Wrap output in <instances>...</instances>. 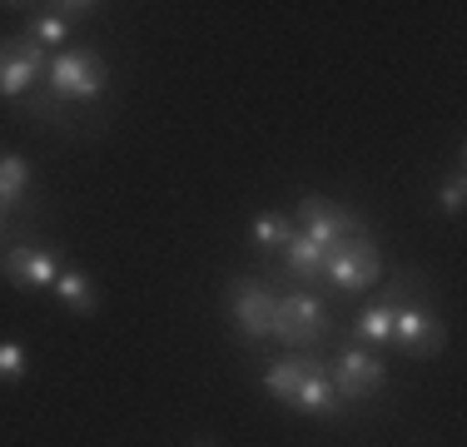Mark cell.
<instances>
[{
    "mask_svg": "<svg viewBox=\"0 0 467 447\" xmlns=\"http://www.w3.org/2000/svg\"><path fill=\"white\" fill-rule=\"evenodd\" d=\"M55 274H60V259H55V249H46V244H16L5 254V278L16 288H50Z\"/></svg>",
    "mask_w": 467,
    "mask_h": 447,
    "instance_id": "cell-9",
    "label": "cell"
},
{
    "mask_svg": "<svg viewBox=\"0 0 467 447\" xmlns=\"http://www.w3.org/2000/svg\"><path fill=\"white\" fill-rule=\"evenodd\" d=\"M30 184V164L20 154H0V204H16Z\"/></svg>",
    "mask_w": 467,
    "mask_h": 447,
    "instance_id": "cell-16",
    "label": "cell"
},
{
    "mask_svg": "<svg viewBox=\"0 0 467 447\" xmlns=\"http://www.w3.org/2000/svg\"><path fill=\"white\" fill-rule=\"evenodd\" d=\"M298 234L328 254L338 239H353V234H368V229H363V219L353 209L333 204V199H318V194H304L298 199Z\"/></svg>",
    "mask_w": 467,
    "mask_h": 447,
    "instance_id": "cell-4",
    "label": "cell"
},
{
    "mask_svg": "<svg viewBox=\"0 0 467 447\" xmlns=\"http://www.w3.org/2000/svg\"><path fill=\"white\" fill-rule=\"evenodd\" d=\"M50 75V95L60 105H95L105 95V60L95 50H60L46 65Z\"/></svg>",
    "mask_w": 467,
    "mask_h": 447,
    "instance_id": "cell-1",
    "label": "cell"
},
{
    "mask_svg": "<svg viewBox=\"0 0 467 447\" xmlns=\"http://www.w3.org/2000/svg\"><path fill=\"white\" fill-rule=\"evenodd\" d=\"M338 393H333V383H328V368H314V373L304 378V388L294 393V408L298 412H314V418H333L338 412Z\"/></svg>",
    "mask_w": 467,
    "mask_h": 447,
    "instance_id": "cell-12",
    "label": "cell"
},
{
    "mask_svg": "<svg viewBox=\"0 0 467 447\" xmlns=\"http://www.w3.org/2000/svg\"><path fill=\"white\" fill-rule=\"evenodd\" d=\"M274 304H279V298L264 284H254V278L229 284V313H234V323H239V333L249 343H264L274 333Z\"/></svg>",
    "mask_w": 467,
    "mask_h": 447,
    "instance_id": "cell-7",
    "label": "cell"
},
{
    "mask_svg": "<svg viewBox=\"0 0 467 447\" xmlns=\"http://www.w3.org/2000/svg\"><path fill=\"white\" fill-rule=\"evenodd\" d=\"M26 36L36 40L40 50H46V45H65V40H70V20H60V16H36Z\"/></svg>",
    "mask_w": 467,
    "mask_h": 447,
    "instance_id": "cell-17",
    "label": "cell"
},
{
    "mask_svg": "<svg viewBox=\"0 0 467 447\" xmlns=\"http://www.w3.org/2000/svg\"><path fill=\"white\" fill-rule=\"evenodd\" d=\"M324 274L338 294H358V288H373L378 274H383V259H378V244L368 234H353V239H338L324 254Z\"/></svg>",
    "mask_w": 467,
    "mask_h": 447,
    "instance_id": "cell-2",
    "label": "cell"
},
{
    "mask_svg": "<svg viewBox=\"0 0 467 447\" xmlns=\"http://www.w3.org/2000/svg\"><path fill=\"white\" fill-rule=\"evenodd\" d=\"M393 318H398V304L393 298H378L358 313V343L363 348H383V343H393Z\"/></svg>",
    "mask_w": 467,
    "mask_h": 447,
    "instance_id": "cell-13",
    "label": "cell"
},
{
    "mask_svg": "<svg viewBox=\"0 0 467 447\" xmlns=\"http://www.w3.org/2000/svg\"><path fill=\"white\" fill-rule=\"evenodd\" d=\"M0 219H5V204H0Z\"/></svg>",
    "mask_w": 467,
    "mask_h": 447,
    "instance_id": "cell-21",
    "label": "cell"
},
{
    "mask_svg": "<svg viewBox=\"0 0 467 447\" xmlns=\"http://www.w3.org/2000/svg\"><path fill=\"white\" fill-rule=\"evenodd\" d=\"M328 383H333V393H338V398L363 402V398L383 393L388 368H383V358H373L368 348H358V343H353V348H343L338 363L328 368Z\"/></svg>",
    "mask_w": 467,
    "mask_h": 447,
    "instance_id": "cell-5",
    "label": "cell"
},
{
    "mask_svg": "<svg viewBox=\"0 0 467 447\" xmlns=\"http://www.w3.org/2000/svg\"><path fill=\"white\" fill-rule=\"evenodd\" d=\"M462 199H467V184H462V174H452L448 184L438 189V204H442V214H462Z\"/></svg>",
    "mask_w": 467,
    "mask_h": 447,
    "instance_id": "cell-20",
    "label": "cell"
},
{
    "mask_svg": "<svg viewBox=\"0 0 467 447\" xmlns=\"http://www.w3.org/2000/svg\"><path fill=\"white\" fill-rule=\"evenodd\" d=\"M294 239V224L284 214H259L254 219V244H259L264 254H284V244Z\"/></svg>",
    "mask_w": 467,
    "mask_h": 447,
    "instance_id": "cell-15",
    "label": "cell"
},
{
    "mask_svg": "<svg viewBox=\"0 0 467 447\" xmlns=\"http://www.w3.org/2000/svg\"><path fill=\"white\" fill-rule=\"evenodd\" d=\"M284 268L298 278V284H314V278L324 274V249H318V244H308L304 234L294 229V239L284 244Z\"/></svg>",
    "mask_w": 467,
    "mask_h": 447,
    "instance_id": "cell-14",
    "label": "cell"
},
{
    "mask_svg": "<svg viewBox=\"0 0 467 447\" xmlns=\"http://www.w3.org/2000/svg\"><path fill=\"white\" fill-rule=\"evenodd\" d=\"M50 288H55V298H60L70 313H80V318H90V313L99 308V294H95L90 274H80V268H60Z\"/></svg>",
    "mask_w": 467,
    "mask_h": 447,
    "instance_id": "cell-11",
    "label": "cell"
},
{
    "mask_svg": "<svg viewBox=\"0 0 467 447\" xmlns=\"http://www.w3.org/2000/svg\"><path fill=\"white\" fill-rule=\"evenodd\" d=\"M46 50H40L30 36H10L0 40V95L5 99H26L36 89L40 70H46Z\"/></svg>",
    "mask_w": 467,
    "mask_h": 447,
    "instance_id": "cell-6",
    "label": "cell"
},
{
    "mask_svg": "<svg viewBox=\"0 0 467 447\" xmlns=\"http://www.w3.org/2000/svg\"><path fill=\"white\" fill-rule=\"evenodd\" d=\"M393 343L408 358H432V353L448 348V328H442L428 308L408 304V308H398V318H393Z\"/></svg>",
    "mask_w": 467,
    "mask_h": 447,
    "instance_id": "cell-8",
    "label": "cell"
},
{
    "mask_svg": "<svg viewBox=\"0 0 467 447\" xmlns=\"http://www.w3.org/2000/svg\"><path fill=\"white\" fill-rule=\"evenodd\" d=\"M26 115H36V120H50V125H65V105L50 95V89H40V95H26V99H16Z\"/></svg>",
    "mask_w": 467,
    "mask_h": 447,
    "instance_id": "cell-18",
    "label": "cell"
},
{
    "mask_svg": "<svg viewBox=\"0 0 467 447\" xmlns=\"http://www.w3.org/2000/svg\"><path fill=\"white\" fill-rule=\"evenodd\" d=\"M314 368H324V363H318V358H308V353L279 358V363H269V373H264V388H269L279 402H294V393L304 388V378L314 373Z\"/></svg>",
    "mask_w": 467,
    "mask_h": 447,
    "instance_id": "cell-10",
    "label": "cell"
},
{
    "mask_svg": "<svg viewBox=\"0 0 467 447\" xmlns=\"http://www.w3.org/2000/svg\"><path fill=\"white\" fill-rule=\"evenodd\" d=\"M284 348H318L328 338V308L314 294H288L274 304V333Z\"/></svg>",
    "mask_w": 467,
    "mask_h": 447,
    "instance_id": "cell-3",
    "label": "cell"
},
{
    "mask_svg": "<svg viewBox=\"0 0 467 447\" xmlns=\"http://www.w3.org/2000/svg\"><path fill=\"white\" fill-rule=\"evenodd\" d=\"M20 378H26V348L0 343V383H20Z\"/></svg>",
    "mask_w": 467,
    "mask_h": 447,
    "instance_id": "cell-19",
    "label": "cell"
},
{
    "mask_svg": "<svg viewBox=\"0 0 467 447\" xmlns=\"http://www.w3.org/2000/svg\"><path fill=\"white\" fill-rule=\"evenodd\" d=\"M194 447H204V442H194Z\"/></svg>",
    "mask_w": 467,
    "mask_h": 447,
    "instance_id": "cell-22",
    "label": "cell"
}]
</instances>
